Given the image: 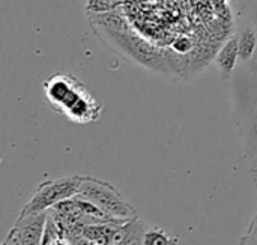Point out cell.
Segmentation results:
<instances>
[{"label": "cell", "mask_w": 257, "mask_h": 245, "mask_svg": "<svg viewBox=\"0 0 257 245\" xmlns=\"http://www.w3.org/2000/svg\"><path fill=\"white\" fill-rule=\"evenodd\" d=\"M122 0H87V11L93 12H108Z\"/></svg>", "instance_id": "cell-9"}, {"label": "cell", "mask_w": 257, "mask_h": 245, "mask_svg": "<svg viewBox=\"0 0 257 245\" xmlns=\"http://www.w3.org/2000/svg\"><path fill=\"white\" fill-rule=\"evenodd\" d=\"M238 38V47H239V62L241 63H248L251 62L257 48V29L245 23L236 33Z\"/></svg>", "instance_id": "cell-6"}, {"label": "cell", "mask_w": 257, "mask_h": 245, "mask_svg": "<svg viewBox=\"0 0 257 245\" xmlns=\"http://www.w3.org/2000/svg\"><path fill=\"white\" fill-rule=\"evenodd\" d=\"M146 233V224L140 217L128 220L123 227V235L117 245H143V238Z\"/></svg>", "instance_id": "cell-7"}, {"label": "cell", "mask_w": 257, "mask_h": 245, "mask_svg": "<svg viewBox=\"0 0 257 245\" xmlns=\"http://www.w3.org/2000/svg\"><path fill=\"white\" fill-rule=\"evenodd\" d=\"M47 220L48 212L18 217L11 230L17 236L20 245H42Z\"/></svg>", "instance_id": "cell-4"}, {"label": "cell", "mask_w": 257, "mask_h": 245, "mask_svg": "<svg viewBox=\"0 0 257 245\" xmlns=\"http://www.w3.org/2000/svg\"><path fill=\"white\" fill-rule=\"evenodd\" d=\"M80 184H81V175H71L59 179L44 181L42 184L38 185L30 200L21 208L18 217L48 212L59 203L75 197L78 194Z\"/></svg>", "instance_id": "cell-3"}, {"label": "cell", "mask_w": 257, "mask_h": 245, "mask_svg": "<svg viewBox=\"0 0 257 245\" xmlns=\"http://www.w3.org/2000/svg\"><path fill=\"white\" fill-rule=\"evenodd\" d=\"M178 238H172L161 227H151L146 230L143 245H178Z\"/></svg>", "instance_id": "cell-8"}, {"label": "cell", "mask_w": 257, "mask_h": 245, "mask_svg": "<svg viewBox=\"0 0 257 245\" xmlns=\"http://www.w3.org/2000/svg\"><path fill=\"white\" fill-rule=\"evenodd\" d=\"M2 245H20V242H18L17 236L14 235V232H12V230H9L8 236L5 238V241L2 242Z\"/></svg>", "instance_id": "cell-11"}, {"label": "cell", "mask_w": 257, "mask_h": 245, "mask_svg": "<svg viewBox=\"0 0 257 245\" xmlns=\"http://www.w3.org/2000/svg\"><path fill=\"white\" fill-rule=\"evenodd\" d=\"M44 93L50 107L74 124H90L101 117L102 105L74 75L53 74L44 81Z\"/></svg>", "instance_id": "cell-1"}, {"label": "cell", "mask_w": 257, "mask_h": 245, "mask_svg": "<svg viewBox=\"0 0 257 245\" xmlns=\"http://www.w3.org/2000/svg\"><path fill=\"white\" fill-rule=\"evenodd\" d=\"M244 236H247L248 239L257 241V211L256 214L253 215V218H251V221L248 224V229H247V232H245Z\"/></svg>", "instance_id": "cell-10"}, {"label": "cell", "mask_w": 257, "mask_h": 245, "mask_svg": "<svg viewBox=\"0 0 257 245\" xmlns=\"http://www.w3.org/2000/svg\"><path fill=\"white\" fill-rule=\"evenodd\" d=\"M238 62H239V47H238V38L236 35H233L230 39H227L223 44V47L220 48L215 57V65L220 69L221 78L224 81L232 78Z\"/></svg>", "instance_id": "cell-5"}, {"label": "cell", "mask_w": 257, "mask_h": 245, "mask_svg": "<svg viewBox=\"0 0 257 245\" xmlns=\"http://www.w3.org/2000/svg\"><path fill=\"white\" fill-rule=\"evenodd\" d=\"M78 196L93 203L108 218L133 220L139 217L136 208L122 197V194L117 191L114 185L108 182L90 176H81Z\"/></svg>", "instance_id": "cell-2"}, {"label": "cell", "mask_w": 257, "mask_h": 245, "mask_svg": "<svg viewBox=\"0 0 257 245\" xmlns=\"http://www.w3.org/2000/svg\"><path fill=\"white\" fill-rule=\"evenodd\" d=\"M241 245H257V241H253V239H248L247 236H242L241 241H239Z\"/></svg>", "instance_id": "cell-12"}]
</instances>
